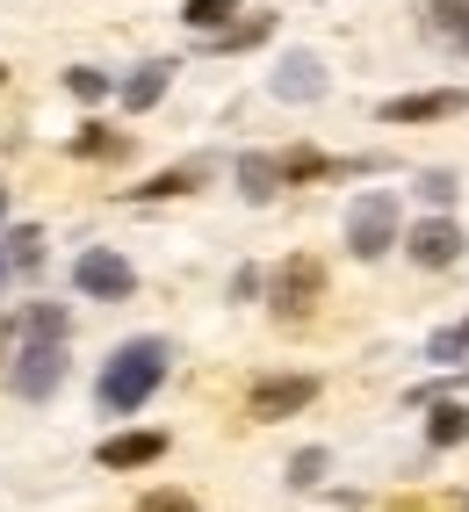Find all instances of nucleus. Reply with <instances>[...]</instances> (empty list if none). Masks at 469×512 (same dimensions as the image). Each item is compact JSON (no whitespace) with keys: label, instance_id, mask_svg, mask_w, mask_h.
<instances>
[{"label":"nucleus","instance_id":"obj_10","mask_svg":"<svg viewBox=\"0 0 469 512\" xmlns=\"http://www.w3.org/2000/svg\"><path fill=\"white\" fill-rule=\"evenodd\" d=\"M455 109H462V94H405L383 109V123H433V116H455Z\"/></svg>","mask_w":469,"mask_h":512},{"label":"nucleus","instance_id":"obj_7","mask_svg":"<svg viewBox=\"0 0 469 512\" xmlns=\"http://www.w3.org/2000/svg\"><path fill=\"white\" fill-rule=\"evenodd\" d=\"M455 253H462V231H455L448 217H426V224L412 231V260H419V267H448Z\"/></svg>","mask_w":469,"mask_h":512},{"label":"nucleus","instance_id":"obj_22","mask_svg":"<svg viewBox=\"0 0 469 512\" xmlns=\"http://www.w3.org/2000/svg\"><path fill=\"white\" fill-rule=\"evenodd\" d=\"M138 512H195V498H188V491H152Z\"/></svg>","mask_w":469,"mask_h":512},{"label":"nucleus","instance_id":"obj_20","mask_svg":"<svg viewBox=\"0 0 469 512\" xmlns=\"http://www.w3.org/2000/svg\"><path fill=\"white\" fill-rule=\"evenodd\" d=\"M267 29H275V22H267V15H253V22H239V29H224L217 44H224V51H246V44H260V37H267Z\"/></svg>","mask_w":469,"mask_h":512},{"label":"nucleus","instance_id":"obj_8","mask_svg":"<svg viewBox=\"0 0 469 512\" xmlns=\"http://www.w3.org/2000/svg\"><path fill=\"white\" fill-rule=\"evenodd\" d=\"M159 455H166L159 433H116V440H102V469H145Z\"/></svg>","mask_w":469,"mask_h":512},{"label":"nucleus","instance_id":"obj_29","mask_svg":"<svg viewBox=\"0 0 469 512\" xmlns=\"http://www.w3.org/2000/svg\"><path fill=\"white\" fill-rule=\"evenodd\" d=\"M462 339H469V325H462Z\"/></svg>","mask_w":469,"mask_h":512},{"label":"nucleus","instance_id":"obj_6","mask_svg":"<svg viewBox=\"0 0 469 512\" xmlns=\"http://www.w3.org/2000/svg\"><path fill=\"white\" fill-rule=\"evenodd\" d=\"M65 375V339H29L22 347V368H15V390L22 397H51Z\"/></svg>","mask_w":469,"mask_h":512},{"label":"nucleus","instance_id":"obj_12","mask_svg":"<svg viewBox=\"0 0 469 512\" xmlns=\"http://www.w3.org/2000/svg\"><path fill=\"white\" fill-rule=\"evenodd\" d=\"M426 433H433V448H462V440H469V412H462V404H433Z\"/></svg>","mask_w":469,"mask_h":512},{"label":"nucleus","instance_id":"obj_30","mask_svg":"<svg viewBox=\"0 0 469 512\" xmlns=\"http://www.w3.org/2000/svg\"><path fill=\"white\" fill-rule=\"evenodd\" d=\"M0 80H8V73H0Z\"/></svg>","mask_w":469,"mask_h":512},{"label":"nucleus","instance_id":"obj_9","mask_svg":"<svg viewBox=\"0 0 469 512\" xmlns=\"http://www.w3.org/2000/svg\"><path fill=\"white\" fill-rule=\"evenodd\" d=\"M275 94H282V101H311V94H325V73H318V58H311V51L282 58V73H275Z\"/></svg>","mask_w":469,"mask_h":512},{"label":"nucleus","instance_id":"obj_23","mask_svg":"<svg viewBox=\"0 0 469 512\" xmlns=\"http://www.w3.org/2000/svg\"><path fill=\"white\" fill-rule=\"evenodd\" d=\"M318 476H325V455H296L289 462V484H318Z\"/></svg>","mask_w":469,"mask_h":512},{"label":"nucleus","instance_id":"obj_13","mask_svg":"<svg viewBox=\"0 0 469 512\" xmlns=\"http://www.w3.org/2000/svg\"><path fill=\"white\" fill-rule=\"evenodd\" d=\"M275 174H282V181H325V174H332V159H325V152H282V159H275Z\"/></svg>","mask_w":469,"mask_h":512},{"label":"nucleus","instance_id":"obj_4","mask_svg":"<svg viewBox=\"0 0 469 512\" xmlns=\"http://www.w3.org/2000/svg\"><path fill=\"white\" fill-rule=\"evenodd\" d=\"M318 296H325V267H318V253L282 260V275H275V311H282V318H304Z\"/></svg>","mask_w":469,"mask_h":512},{"label":"nucleus","instance_id":"obj_25","mask_svg":"<svg viewBox=\"0 0 469 512\" xmlns=\"http://www.w3.org/2000/svg\"><path fill=\"white\" fill-rule=\"evenodd\" d=\"M419 195H426V202H455V174H426Z\"/></svg>","mask_w":469,"mask_h":512},{"label":"nucleus","instance_id":"obj_19","mask_svg":"<svg viewBox=\"0 0 469 512\" xmlns=\"http://www.w3.org/2000/svg\"><path fill=\"white\" fill-rule=\"evenodd\" d=\"M433 29H455V37H469V0H433Z\"/></svg>","mask_w":469,"mask_h":512},{"label":"nucleus","instance_id":"obj_27","mask_svg":"<svg viewBox=\"0 0 469 512\" xmlns=\"http://www.w3.org/2000/svg\"><path fill=\"white\" fill-rule=\"evenodd\" d=\"M0 347H8V325H0Z\"/></svg>","mask_w":469,"mask_h":512},{"label":"nucleus","instance_id":"obj_2","mask_svg":"<svg viewBox=\"0 0 469 512\" xmlns=\"http://www.w3.org/2000/svg\"><path fill=\"white\" fill-rule=\"evenodd\" d=\"M347 246L361 260H376L397 246V195H361L354 210H347Z\"/></svg>","mask_w":469,"mask_h":512},{"label":"nucleus","instance_id":"obj_18","mask_svg":"<svg viewBox=\"0 0 469 512\" xmlns=\"http://www.w3.org/2000/svg\"><path fill=\"white\" fill-rule=\"evenodd\" d=\"M29 339H65V311H58V303H37V311H29Z\"/></svg>","mask_w":469,"mask_h":512},{"label":"nucleus","instance_id":"obj_11","mask_svg":"<svg viewBox=\"0 0 469 512\" xmlns=\"http://www.w3.org/2000/svg\"><path fill=\"white\" fill-rule=\"evenodd\" d=\"M203 181H210V166H203V159H188V166H166V174H152L138 195L166 202V195H188V188H203Z\"/></svg>","mask_w":469,"mask_h":512},{"label":"nucleus","instance_id":"obj_28","mask_svg":"<svg viewBox=\"0 0 469 512\" xmlns=\"http://www.w3.org/2000/svg\"><path fill=\"white\" fill-rule=\"evenodd\" d=\"M0 210H8V195H0Z\"/></svg>","mask_w":469,"mask_h":512},{"label":"nucleus","instance_id":"obj_16","mask_svg":"<svg viewBox=\"0 0 469 512\" xmlns=\"http://www.w3.org/2000/svg\"><path fill=\"white\" fill-rule=\"evenodd\" d=\"M195 29H224L231 15H239V0H188V8H181Z\"/></svg>","mask_w":469,"mask_h":512},{"label":"nucleus","instance_id":"obj_5","mask_svg":"<svg viewBox=\"0 0 469 512\" xmlns=\"http://www.w3.org/2000/svg\"><path fill=\"white\" fill-rule=\"evenodd\" d=\"M311 397H318V375H267V383H253L246 412L253 419H289V412H304Z\"/></svg>","mask_w":469,"mask_h":512},{"label":"nucleus","instance_id":"obj_21","mask_svg":"<svg viewBox=\"0 0 469 512\" xmlns=\"http://www.w3.org/2000/svg\"><path fill=\"white\" fill-rule=\"evenodd\" d=\"M8 253H15L22 267H37V260H44V238L29 231V224H22V231H8Z\"/></svg>","mask_w":469,"mask_h":512},{"label":"nucleus","instance_id":"obj_24","mask_svg":"<svg viewBox=\"0 0 469 512\" xmlns=\"http://www.w3.org/2000/svg\"><path fill=\"white\" fill-rule=\"evenodd\" d=\"M65 87H73L80 101H102V94H109V80H102V73H73V80H65Z\"/></svg>","mask_w":469,"mask_h":512},{"label":"nucleus","instance_id":"obj_17","mask_svg":"<svg viewBox=\"0 0 469 512\" xmlns=\"http://www.w3.org/2000/svg\"><path fill=\"white\" fill-rule=\"evenodd\" d=\"M73 152H80V159H87V152H94V159H116V152H123V138H109V130H102V123H87Z\"/></svg>","mask_w":469,"mask_h":512},{"label":"nucleus","instance_id":"obj_1","mask_svg":"<svg viewBox=\"0 0 469 512\" xmlns=\"http://www.w3.org/2000/svg\"><path fill=\"white\" fill-rule=\"evenodd\" d=\"M159 375H166V347L159 339H130V347L102 368V404L109 412H138V404L159 390Z\"/></svg>","mask_w":469,"mask_h":512},{"label":"nucleus","instance_id":"obj_3","mask_svg":"<svg viewBox=\"0 0 469 512\" xmlns=\"http://www.w3.org/2000/svg\"><path fill=\"white\" fill-rule=\"evenodd\" d=\"M73 282H80V296H94V303H123L130 289H138L130 260H123V253H109V246H87V253H80V267H73Z\"/></svg>","mask_w":469,"mask_h":512},{"label":"nucleus","instance_id":"obj_14","mask_svg":"<svg viewBox=\"0 0 469 512\" xmlns=\"http://www.w3.org/2000/svg\"><path fill=\"white\" fill-rule=\"evenodd\" d=\"M166 73H174V65H145V73L123 87V101H130V109H152V101L166 94Z\"/></svg>","mask_w":469,"mask_h":512},{"label":"nucleus","instance_id":"obj_15","mask_svg":"<svg viewBox=\"0 0 469 512\" xmlns=\"http://www.w3.org/2000/svg\"><path fill=\"white\" fill-rule=\"evenodd\" d=\"M275 181H282V174H275V159H260V152L239 159V188H246V195H275Z\"/></svg>","mask_w":469,"mask_h":512},{"label":"nucleus","instance_id":"obj_26","mask_svg":"<svg viewBox=\"0 0 469 512\" xmlns=\"http://www.w3.org/2000/svg\"><path fill=\"white\" fill-rule=\"evenodd\" d=\"M462 347H469V339H462V332H441V339H433V361H455Z\"/></svg>","mask_w":469,"mask_h":512}]
</instances>
